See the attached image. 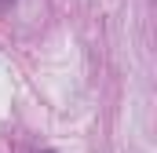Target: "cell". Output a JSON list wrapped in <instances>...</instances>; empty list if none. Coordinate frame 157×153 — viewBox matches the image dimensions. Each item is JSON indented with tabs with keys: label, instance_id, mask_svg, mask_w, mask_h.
<instances>
[{
	"label": "cell",
	"instance_id": "obj_1",
	"mask_svg": "<svg viewBox=\"0 0 157 153\" xmlns=\"http://www.w3.org/2000/svg\"><path fill=\"white\" fill-rule=\"evenodd\" d=\"M0 4H11V0H0Z\"/></svg>",
	"mask_w": 157,
	"mask_h": 153
}]
</instances>
